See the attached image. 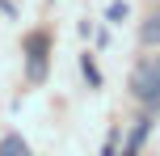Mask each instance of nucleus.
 Wrapping results in <instances>:
<instances>
[{
  "mask_svg": "<svg viewBox=\"0 0 160 156\" xmlns=\"http://www.w3.org/2000/svg\"><path fill=\"white\" fill-rule=\"evenodd\" d=\"M131 93L148 106H160V55L143 59V63L131 72Z\"/></svg>",
  "mask_w": 160,
  "mask_h": 156,
  "instance_id": "nucleus-1",
  "label": "nucleus"
},
{
  "mask_svg": "<svg viewBox=\"0 0 160 156\" xmlns=\"http://www.w3.org/2000/svg\"><path fill=\"white\" fill-rule=\"evenodd\" d=\"M30 80H47V34L30 38Z\"/></svg>",
  "mask_w": 160,
  "mask_h": 156,
  "instance_id": "nucleus-2",
  "label": "nucleus"
},
{
  "mask_svg": "<svg viewBox=\"0 0 160 156\" xmlns=\"http://www.w3.org/2000/svg\"><path fill=\"white\" fill-rule=\"evenodd\" d=\"M139 42H143V47H160V13H152L139 25Z\"/></svg>",
  "mask_w": 160,
  "mask_h": 156,
  "instance_id": "nucleus-3",
  "label": "nucleus"
},
{
  "mask_svg": "<svg viewBox=\"0 0 160 156\" xmlns=\"http://www.w3.org/2000/svg\"><path fill=\"white\" fill-rule=\"evenodd\" d=\"M0 156H30V143L21 135H4L0 139Z\"/></svg>",
  "mask_w": 160,
  "mask_h": 156,
  "instance_id": "nucleus-4",
  "label": "nucleus"
},
{
  "mask_svg": "<svg viewBox=\"0 0 160 156\" xmlns=\"http://www.w3.org/2000/svg\"><path fill=\"white\" fill-rule=\"evenodd\" d=\"M148 127H152L148 118H139V123H135V131H131V139H127V148H122V156H135V152H139V143H143Z\"/></svg>",
  "mask_w": 160,
  "mask_h": 156,
  "instance_id": "nucleus-5",
  "label": "nucleus"
},
{
  "mask_svg": "<svg viewBox=\"0 0 160 156\" xmlns=\"http://www.w3.org/2000/svg\"><path fill=\"white\" fill-rule=\"evenodd\" d=\"M127 13H131V8H127V0H114V4L105 8V17H110V21H122Z\"/></svg>",
  "mask_w": 160,
  "mask_h": 156,
  "instance_id": "nucleus-6",
  "label": "nucleus"
},
{
  "mask_svg": "<svg viewBox=\"0 0 160 156\" xmlns=\"http://www.w3.org/2000/svg\"><path fill=\"white\" fill-rule=\"evenodd\" d=\"M80 68H84V76H88V84H93V89H97V84H101V76H97V68H93V59H80Z\"/></svg>",
  "mask_w": 160,
  "mask_h": 156,
  "instance_id": "nucleus-7",
  "label": "nucleus"
}]
</instances>
